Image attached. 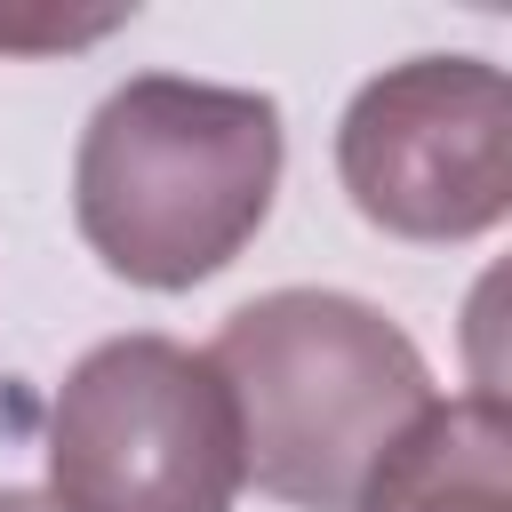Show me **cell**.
Instances as JSON below:
<instances>
[{
	"instance_id": "5b68a950",
	"label": "cell",
	"mask_w": 512,
	"mask_h": 512,
	"mask_svg": "<svg viewBox=\"0 0 512 512\" xmlns=\"http://www.w3.org/2000/svg\"><path fill=\"white\" fill-rule=\"evenodd\" d=\"M352 512H512V416L496 392L440 400Z\"/></svg>"
},
{
	"instance_id": "3957f363",
	"label": "cell",
	"mask_w": 512,
	"mask_h": 512,
	"mask_svg": "<svg viewBox=\"0 0 512 512\" xmlns=\"http://www.w3.org/2000/svg\"><path fill=\"white\" fill-rule=\"evenodd\" d=\"M240 432L208 352L176 336H112L72 360L48 400L56 512H232Z\"/></svg>"
},
{
	"instance_id": "8992f818",
	"label": "cell",
	"mask_w": 512,
	"mask_h": 512,
	"mask_svg": "<svg viewBox=\"0 0 512 512\" xmlns=\"http://www.w3.org/2000/svg\"><path fill=\"white\" fill-rule=\"evenodd\" d=\"M136 8H88V16H72V8H56V0H24V8H0V48L8 56H40V48H88V40H104L112 24H128Z\"/></svg>"
},
{
	"instance_id": "277c9868",
	"label": "cell",
	"mask_w": 512,
	"mask_h": 512,
	"mask_svg": "<svg viewBox=\"0 0 512 512\" xmlns=\"http://www.w3.org/2000/svg\"><path fill=\"white\" fill-rule=\"evenodd\" d=\"M336 176L392 240H480L512 208V88L488 56H408L336 120Z\"/></svg>"
},
{
	"instance_id": "7a4b0ae2",
	"label": "cell",
	"mask_w": 512,
	"mask_h": 512,
	"mask_svg": "<svg viewBox=\"0 0 512 512\" xmlns=\"http://www.w3.org/2000/svg\"><path fill=\"white\" fill-rule=\"evenodd\" d=\"M280 104L184 72L120 80L72 152V224L104 272L136 288H200L272 216Z\"/></svg>"
},
{
	"instance_id": "6da1fadb",
	"label": "cell",
	"mask_w": 512,
	"mask_h": 512,
	"mask_svg": "<svg viewBox=\"0 0 512 512\" xmlns=\"http://www.w3.org/2000/svg\"><path fill=\"white\" fill-rule=\"evenodd\" d=\"M208 368L232 400L240 480L296 512H352L392 448L440 408L400 320L336 288H272L240 304Z\"/></svg>"
},
{
	"instance_id": "52a82bcc",
	"label": "cell",
	"mask_w": 512,
	"mask_h": 512,
	"mask_svg": "<svg viewBox=\"0 0 512 512\" xmlns=\"http://www.w3.org/2000/svg\"><path fill=\"white\" fill-rule=\"evenodd\" d=\"M0 512H56L40 488H0Z\"/></svg>"
}]
</instances>
